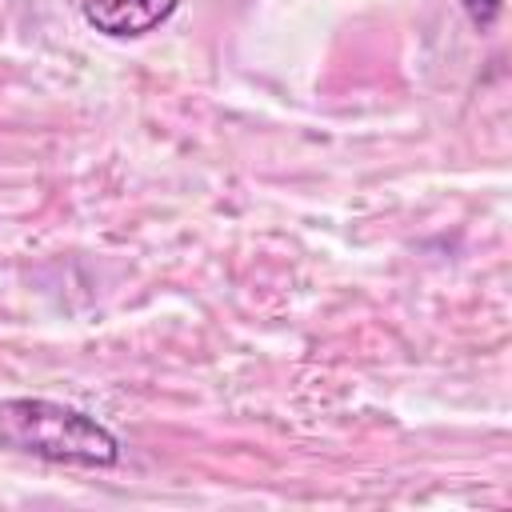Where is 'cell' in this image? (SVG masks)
<instances>
[{
    "label": "cell",
    "mask_w": 512,
    "mask_h": 512,
    "mask_svg": "<svg viewBox=\"0 0 512 512\" xmlns=\"http://www.w3.org/2000/svg\"><path fill=\"white\" fill-rule=\"evenodd\" d=\"M0 448L72 468H112L120 460L116 432L84 408L44 396L0 400Z\"/></svg>",
    "instance_id": "1"
},
{
    "label": "cell",
    "mask_w": 512,
    "mask_h": 512,
    "mask_svg": "<svg viewBox=\"0 0 512 512\" xmlns=\"http://www.w3.org/2000/svg\"><path fill=\"white\" fill-rule=\"evenodd\" d=\"M84 20L112 40H136L148 36L152 28H160L180 0H84Z\"/></svg>",
    "instance_id": "2"
},
{
    "label": "cell",
    "mask_w": 512,
    "mask_h": 512,
    "mask_svg": "<svg viewBox=\"0 0 512 512\" xmlns=\"http://www.w3.org/2000/svg\"><path fill=\"white\" fill-rule=\"evenodd\" d=\"M460 4H464L468 20H472L476 28H488V24L500 16V0H460Z\"/></svg>",
    "instance_id": "3"
}]
</instances>
